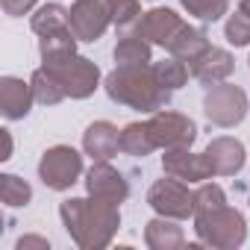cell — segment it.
Masks as SVG:
<instances>
[{"label":"cell","instance_id":"1","mask_svg":"<svg viewBox=\"0 0 250 250\" xmlns=\"http://www.w3.org/2000/svg\"><path fill=\"white\" fill-rule=\"evenodd\" d=\"M106 91L112 100L127 103L142 112H153L162 103H168V88H162L153 77V71H145V65H121L106 80Z\"/></svg>","mask_w":250,"mask_h":250},{"label":"cell","instance_id":"2","mask_svg":"<svg viewBox=\"0 0 250 250\" xmlns=\"http://www.w3.org/2000/svg\"><path fill=\"white\" fill-rule=\"evenodd\" d=\"M44 68L53 74V80L62 85L65 94L71 97H88L97 88V68L88 59L68 56L62 62H44Z\"/></svg>","mask_w":250,"mask_h":250},{"label":"cell","instance_id":"3","mask_svg":"<svg viewBox=\"0 0 250 250\" xmlns=\"http://www.w3.org/2000/svg\"><path fill=\"white\" fill-rule=\"evenodd\" d=\"M197 229H200V235L206 241L221 244V247L241 244V238H244V221H241V215L232 212V209H227V206L197 215Z\"/></svg>","mask_w":250,"mask_h":250},{"label":"cell","instance_id":"4","mask_svg":"<svg viewBox=\"0 0 250 250\" xmlns=\"http://www.w3.org/2000/svg\"><path fill=\"white\" fill-rule=\"evenodd\" d=\"M147 130L156 142V147H171V150H186L194 142V124L177 112H159L150 118Z\"/></svg>","mask_w":250,"mask_h":250},{"label":"cell","instance_id":"5","mask_svg":"<svg viewBox=\"0 0 250 250\" xmlns=\"http://www.w3.org/2000/svg\"><path fill=\"white\" fill-rule=\"evenodd\" d=\"M203 106H206V118L215 121L218 127H232L247 112V97L235 85H218L206 94Z\"/></svg>","mask_w":250,"mask_h":250},{"label":"cell","instance_id":"6","mask_svg":"<svg viewBox=\"0 0 250 250\" xmlns=\"http://www.w3.org/2000/svg\"><path fill=\"white\" fill-rule=\"evenodd\" d=\"M83 171V159L77 150L71 147H53L44 153L42 165H39V174L42 180L50 186V188H68Z\"/></svg>","mask_w":250,"mask_h":250},{"label":"cell","instance_id":"7","mask_svg":"<svg viewBox=\"0 0 250 250\" xmlns=\"http://www.w3.org/2000/svg\"><path fill=\"white\" fill-rule=\"evenodd\" d=\"M106 21H109V0H77L74 12L68 15L74 36L83 42L100 39V33L106 30Z\"/></svg>","mask_w":250,"mask_h":250},{"label":"cell","instance_id":"8","mask_svg":"<svg viewBox=\"0 0 250 250\" xmlns=\"http://www.w3.org/2000/svg\"><path fill=\"white\" fill-rule=\"evenodd\" d=\"M150 206L162 215L186 218L188 212H194V194H188V188H183L174 180H159L150 188Z\"/></svg>","mask_w":250,"mask_h":250},{"label":"cell","instance_id":"9","mask_svg":"<svg viewBox=\"0 0 250 250\" xmlns=\"http://www.w3.org/2000/svg\"><path fill=\"white\" fill-rule=\"evenodd\" d=\"M183 27L186 24L171 9H153V12H147V15L139 18V36L142 39H150L156 44H165V47H171V42L180 36Z\"/></svg>","mask_w":250,"mask_h":250},{"label":"cell","instance_id":"10","mask_svg":"<svg viewBox=\"0 0 250 250\" xmlns=\"http://www.w3.org/2000/svg\"><path fill=\"white\" fill-rule=\"evenodd\" d=\"M162 165H165L168 174H174L180 180H188V183H197V180H206V177L215 174V168H212L206 153L203 156H191L188 150H174V153L165 156Z\"/></svg>","mask_w":250,"mask_h":250},{"label":"cell","instance_id":"11","mask_svg":"<svg viewBox=\"0 0 250 250\" xmlns=\"http://www.w3.org/2000/svg\"><path fill=\"white\" fill-rule=\"evenodd\" d=\"M88 191L100 200H109V203H121L127 197V183L118 171H112L109 165H94L91 174H88Z\"/></svg>","mask_w":250,"mask_h":250},{"label":"cell","instance_id":"12","mask_svg":"<svg viewBox=\"0 0 250 250\" xmlns=\"http://www.w3.org/2000/svg\"><path fill=\"white\" fill-rule=\"evenodd\" d=\"M206 156H209L215 174H235L244 165V147L235 139H215L206 147Z\"/></svg>","mask_w":250,"mask_h":250},{"label":"cell","instance_id":"13","mask_svg":"<svg viewBox=\"0 0 250 250\" xmlns=\"http://www.w3.org/2000/svg\"><path fill=\"white\" fill-rule=\"evenodd\" d=\"M229 71H232V56L227 50H218V47H209L206 53H200L191 62V74L197 80H203V83H218Z\"/></svg>","mask_w":250,"mask_h":250},{"label":"cell","instance_id":"14","mask_svg":"<svg viewBox=\"0 0 250 250\" xmlns=\"http://www.w3.org/2000/svg\"><path fill=\"white\" fill-rule=\"evenodd\" d=\"M121 147V136L112 124L106 121H97L85 130V150L94 156V159H109L115 156V150Z\"/></svg>","mask_w":250,"mask_h":250},{"label":"cell","instance_id":"15","mask_svg":"<svg viewBox=\"0 0 250 250\" xmlns=\"http://www.w3.org/2000/svg\"><path fill=\"white\" fill-rule=\"evenodd\" d=\"M174 56H180V59H186V62H194L200 53H206L209 50V42H206V33L203 30H194V27H183L180 30V36L171 42V47H168Z\"/></svg>","mask_w":250,"mask_h":250},{"label":"cell","instance_id":"16","mask_svg":"<svg viewBox=\"0 0 250 250\" xmlns=\"http://www.w3.org/2000/svg\"><path fill=\"white\" fill-rule=\"evenodd\" d=\"M3 112L6 118H21L30 112V88L21 80H3Z\"/></svg>","mask_w":250,"mask_h":250},{"label":"cell","instance_id":"17","mask_svg":"<svg viewBox=\"0 0 250 250\" xmlns=\"http://www.w3.org/2000/svg\"><path fill=\"white\" fill-rule=\"evenodd\" d=\"M115 62L118 65H147L150 62V47L142 42V36H124L115 47Z\"/></svg>","mask_w":250,"mask_h":250},{"label":"cell","instance_id":"18","mask_svg":"<svg viewBox=\"0 0 250 250\" xmlns=\"http://www.w3.org/2000/svg\"><path fill=\"white\" fill-rule=\"evenodd\" d=\"M121 147L133 156H147L156 147V142L147 130V124H130V127L121 133Z\"/></svg>","mask_w":250,"mask_h":250},{"label":"cell","instance_id":"19","mask_svg":"<svg viewBox=\"0 0 250 250\" xmlns=\"http://www.w3.org/2000/svg\"><path fill=\"white\" fill-rule=\"evenodd\" d=\"M68 27H71V24H68V15H65V9H59V6H44V9L33 18V30L42 33V36H53V33L68 30Z\"/></svg>","mask_w":250,"mask_h":250},{"label":"cell","instance_id":"20","mask_svg":"<svg viewBox=\"0 0 250 250\" xmlns=\"http://www.w3.org/2000/svg\"><path fill=\"white\" fill-rule=\"evenodd\" d=\"M186 68H183V62H177V59H168V62H159L156 68H153V77H156V83L162 85V88H180L183 83H186Z\"/></svg>","mask_w":250,"mask_h":250},{"label":"cell","instance_id":"21","mask_svg":"<svg viewBox=\"0 0 250 250\" xmlns=\"http://www.w3.org/2000/svg\"><path fill=\"white\" fill-rule=\"evenodd\" d=\"M33 88H36V97L42 100V103H56V100H62V85L53 80V74L44 68V71H36V77H33Z\"/></svg>","mask_w":250,"mask_h":250},{"label":"cell","instance_id":"22","mask_svg":"<svg viewBox=\"0 0 250 250\" xmlns=\"http://www.w3.org/2000/svg\"><path fill=\"white\" fill-rule=\"evenodd\" d=\"M180 3L200 21H218L227 12V0H180Z\"/></svg>","mask_w":250,"mask_h":250},{"label":"cell","instance_id":"23","mask_svg":"<svg viewBox=\"0 0 250 250\" xmlns=\"http://www.w3.org/2000/svg\"><path fill=\"white\" fill-rule=\"evenodd\" d=\"M109 15L118 27L139 24V3L136 0H109Z\"/></svg>","mask_w":250,"mask_h":250},{"label":"cell","instance_id":"24","mask_svg":"<svg viewBox=\"0 0 250 250\" xmlns=\"http://www.w3.org/2000/svg\"><path fill=\"white\" fill-rule=\"evenodd\" d=\"M180 229L174 224H165V221H153L147 227V244L159 247V244H180Z\"/></svg>","mask_w":250,"mask_h":250},{"label":"cell","instance_id":"25","mask_svg":"<svg viewBox=\"0 0 250 250\" xmlns=\"http://www.w3.org/2000/svg\"><path fill=\"white\" fill-rule=\"evenodd\" d=\"M224 206V191L218 186H203L197 194H194V212L203 215V212H212V209H221Z\"/></svg>","mask_w":250,"mask_h":250},{"label":"cell","instance_id":"26","mask_svg":"<svg viewBox=\"0 0 250 250\" xmlns=\"http://www.w3.org/2000/svg\"><path fill=\"white\" fill-rule=\"evenodd\" d=\"M3 200L9 206H27L30 200V186L27 183H18V177H3Z\"/></svg>","mask_w":250,"mask_h":250},{"label":"cell","instance_id":"27","mask_svg":"<svg viewBox=\"0 0 250 250\" xmlns=\"http://www.w3.org/2000/svg\"><path fill=\"white\" fill-rule=\"evenodd\" d=\"M227 39L232 44H250V15L238 12L227 21Z\"/></svg>","mask_w":250,"mask_h":250},{"label":"cell","instance_id":"28","mask_svg":"<svg viewBox=\"0 0 250 250\" xmlns=\"http://www.w3.org/2000/svg\"><path fill=\"white\" fill-rule=\"evenodd\" d=\"M241 12H244V15H250V0H241Z\"/></svg>","mask_w":250,"mask_h":250}]
</instances>
